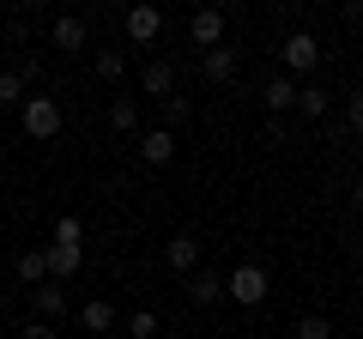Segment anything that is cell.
Here are the masks:
<instances>
[{
	"mask_svg": "<svg viewBox=\"0 0 363 339\" xmlns=\"http://www.w3.org/2000/svg\"><path fill=\"white\" fill-rule=\"evenodd\" d=\"M109 339H116V333H109Z\"/></svg>",
	"mask_w": 363,
	"mask_h": 339,
	"instance_id": "cell-33",
	"label": "cell"
},
{
	"mask_svg": "<svg viewBox=\"0 0 363 339\" xmlns=\"http://www.w3.org/2000/svg\"><path fill=\"white\" fill-rule=\"evenodd\" d=\"M18 339H61V333H55V321H37V315H30V321L18 327Z\"/></svg>",
	"mask_w": 363,
	"mask_h": 339,
	"instance_id": "cell-26",
	"label": "cell"
},
{
	"mask_svg": "<svg viewBox=\"0 0 363 339\" xmlns=\"http://www.w3.org/2000/svg\"><path fill=\"white\" fill-rule=\"evenodd\" d=\"M43 261H49V279H55V285H67V279L85 267V248H79V243H49V248H43Z\"/></svg>",
	"mask_w": 363,
	"mask_h": 339,
	"instance_id": "cell-8",
	"label": "cell"
},
{
	"mask_svg": "<svg viewBox=\"0 0 363 339\" xmlns=\"http://www.w3.org/2000/svg\"><path fill=\"white\" fill-rule=\"evenodd\" d=\"M291 339H333V321H327V315H297Z\"/></svg>",
	"mask_w": 363,
	"mask_h": 339,
	"instance_id": "cell-20",
	"label": "cell"
},
{
	"mask_svg": "<svg viewBox=\"0 0 363 339\" xmlns=\"http://www.w3.org/2000/svg\"><path fill=\"white\" fill-rule=\"evenodd\" d=\"M18 121H25L30 140H55V133H61V97H25Z\"/></svg>",
	"mask_w": 363,
	"mask_h": 339,
	"instance_id": "cell-4",
	"label": "cell"
},
{
	"mask_svg": "<svg viewBox=\"0 0 363 339\" xmlns=\"http://www.w3.org/2000/svg\"><path fill=\"white\" fill-rule=\"evenodd\" d=\"M157 109H164V128H182V121L194 116V104H188V97H164Z\"/></svg>",
	"mask_w": 363,
	"mask_h": 339,
	"instance_id": "cell-23",
	"label": "cell"
},
{
	"mask_svg": "<svg viewBox=\"0 0 363 339\" xmlns=\"http://www.w3.org/2000/svg\"><path fill=\"white\" fill-rule=\"evenodd\" d=\"M345 133L363 145V91H351V116H345Z\"/></svg>",
	"mask_w": 363,
	"mask_h": 339,
	"instance_id": "cell-25",
	"label": "cell"
},
{
	"mask_svg": "<svg viewBox=\"0 0 363 339\" xmlns=\"http://www.w3.org/2000/svg\"><path fill=\"white\" fill-rule=\"evenodd\" d=\"M85 37H91V25L79 13H55V25H49V43L61 55H73V49H85Z\"/></svg>",
	"mask_w": 363,
	"mask_h": 339,
	"instance_id": "cell-9",
	"label": "cell"
},
{
	"mask_svg": "<svg viewBox=\"0 0 363 339\" xmlns=\"http://www.w3.org/2000/svg\"><path fill=\"white\" fill-rule=\"evenodd\" d=\"M0 315H6V291H0Z\"/></svg>",
	"mask_w": 363,
	"mask_h": 339,
	"instance_id": "cell-31",
	"label": "cell"
},
{
	"mask_svg": "<svg viewBox=\"0 0 363 339\" xmlns=\"http://www.w3.org/2000/svg\"><path fill=\"white\" fill-rule=\"evenodd\" d=\"M188 37H194L200 55H206V49H224V13H218V6H200V13L188 18Z\"/></svg>",
	"mask_w": 363,
	"mask_h": 339,
	"instance_id": "cell-7",
	"label": "cell"
},
{
	"mask_svg": "<svg viewBox=\"0 0 363 339\" xmlns=\"http://www.w3.org/2000/svg\"><path fill=\"white\" fill-rule=\"evenodd\" d=\"M121 30H128V43H140V49H152V43L164 37V6H152V0H140V6H128V13H121Z\"/></svg>",
	"mask_w": 363,
	"mask_h": 339,
	"instance_id": "cell-3",
	"label": "cell"
},
{
	"mask_svg": "<svg viewBox=\"0 0 363 339\" xmlns=\"http://www.w3.org/2000/svg\"><path fill=\"white\" fill-rule=\"evenodd\" d=\"M79 236H85V224H79L73 212H61V218H55V243H79Z\"/></svg>",
	"mask_w": 363,
	"mask_h": 339,
	"instance_id": "cell-24",
	"label": "cell"
},
{
	"mask_svg": "<svg viewBox=\"0 0 363 339\" xmlns=\"http://www.w3.org/2000/svg\"><path fill=\"white\" fill-rule=\"evenodd\" d=\"M182 297L194 303V309H218V303H224V273H212V267H194V273L182 279Z\"/></svg>",
	"mask_w": 363,
	"mask_h": 339,
	"instance_id": "cell-5",
	"label": "cell"
},
{
	"mask_svg": "<svg viewBox=\"0 0 363 339\" xmlns=\"http://www.w3.org/2000/svg\"><path fill=\"white\" fill-rule=\"evenodd\" d=\"M140 91L145 97H176V61H145V73H140Z\"/></svg>",
	"mask_w": 363,
	"mask_h": 339,
	"instance_id": "cell-12",
	"label": "cell"
},
{
	"mask_svg": "<svg viewBox=\"0 0 363 339\" xmlns=\"http://www.w3.org/2000/svg\"><path fill=\"white\" fill-rule=\"evenodd\" d=\"M30 315H37V321H61V315H67V285L43 279V285L30 291Z\"/></svg>",
	"mask_w": 363,
	"mask_h": 339,
	"instance_id": "cell-11",
	"label": "cell"
},
{
	"mask_svg": "<svg viewBox=\"0 0 363 339\" xmlns=\"http://www.w3.org/2000/svg\"><path fill=\"white\" fill-rule=\"evenodd\" d=\"M13 273H18V285L37 291L43 279H49V261H43V248H25V255H13Z\"/></svg>",
	"mask_w": 363,
	"mask_h": 339,
	"instance_id": "cell-15",
	"label": "cell"
},
{
	"mask_svg": "<svg viewBox=\"0 0 363 339\" xmlns=\"http://www.w3.org/2000/svg\"><path fill=\"white\" fill-rule=\"evenodd\" d=\"M224 303L260 309V303H267V267H260V261H242L236 273H224Z\"/></svg>",
	"mask_w": 363,
	"mask_h": 339,
	"instance_id": "cell-2",
	"label": "cell"
},
{
	"mask_svg": "<svg viewBox=\"0 0 363 339\" xmlns=\"http://www.w3.org/2000/svg\"><path fill=\"white\" fill-rule=\"evenodd\" d=\"M351 206L363 212V176H357V182H351Z\"/></svg>",
	"mask_w": 363,
	"mask_h": 339,
	"instance_id": "cell-30",
	"label": "cell"
},
{
	"mask_svg": "<svg viewBox=\"0 0 363 339\" xmlns=\"http://www.w3.org/2000/svg\"><path fill=\"white\" fill-rule=\"evenodd\" d=\"M169 157H176V133H169V128H145L140 133V164L145 170H164Z\"/></svg>",
	"mask_w": 363,
	"mask_h": 339,
	"instance_id": "cell-10",
	"label": "cell"
},
{
	"mask_svg": "<svg viewBox=\"0 0 363 339\" xmlns=\"http://www.w3.org/2000/svg\"><path fill=\"white\" fill-rule=\"evenodd\" d=\"M91 67H97V79H109V85H116V79L128 73V55H121V49H97V61H91Z\"/></svg>",
	"mask_w": 363,
	"mask_h": 339,
	"instance_id": "cell-19",
	"label": "cell"
},
{
	"mask_svg": "<svg viewBox=\"0 0 363 339\" xmlns=\"http://www.w3.org/2000/svg\"><path fill=\"white\" fill-rule=\"evenodd\" d=\"M260 104H267V116H285V109H297V79L272 73L267 85H260Z\"/></svg>",
	"mask_w": 363,
	"mask_h": 339,
	"instance_id": "cell-13",
	"label": "cell"
},
{
	"mask_svg": "<svg viewBox=\"0 0 363 339\" xmlns=\"http://www.w3.org/2000/svg\"><path fill=\"white\" fill-rule=\"evenodd\" d=\"M18 79H25V85H30V79H43V61H37V55H25V61H18Z\"/></svg>",
	"mask_w": 363,
	"mask_h": 339,
	"instance_id": "cell-28",
	"label": "cell"
},
{
	"mask_svg": "<svg viewBox=\"0 0 363 339\" xmlns=\"http://www.w3.org/2000/svg\"><path fill=\"white\" fill-rule=\"evenodd\" d=\"M345 255H351V261H363V230H345Z\"/></svg>",
	"mask_w": 363,
	"mask_h": 339,
	"instance_id": "cell-29",
	"label": "cell"
},
{
	"mask_svg": "<svg viewBox=\"0 0 363 339\" xmlns=\"http://www.w3.org/2000/svg\"><path fill=\"white\" fill-rule=\"evenodd\" d=\"M200 67H206L212 85H230V79H236V49H206V55H200Z\"/></svg>",
	"mask_w": 363,
	"mask_h": 339,
	"instance_id": "cell-17",
	"label": "cell"
},
{
	"mask_svg": "<svg viewBox=\"0 0 363 339\" xmlns=\"http://www.w3.org/2000/svg\"><path fill=\"white\" fill-rule=\"evenodd\" d=\"M279 61H285V79L309 85V79H315V67H321V43H315L309 30H291V37L279 43Z\"/></svg>",
	"mask_w": 363,
	"mask_h": 339,
	"instance_id": "cell-1",
	"label": "cell"
},
{
	"mask_svg": "<svg viewBox=\"0 0 363 339\" xmlns=\"http://www.w3.org/2000/svg\"><path fill=\"white\" fill-rule=\"evenodd\" d=\"M128 339H157V309H133L128 315Z\"/></svg>",
	"mask_w": 363,
	"mask_h": 339,
	"instance_id": "cell-22",
	"label": "cell"
},
{
	"mask_svg": "<svg viewBox=\"0 0 363 339\" xmlns=\"http://www.w3.org/2000/svg\"><path fill=\"white\" fill-rule=\"evenodd\" d=\"M0 109H25V79L0 73Z\"/></svg>",
	"mask_w": 363,
	"mask_h": 339,
	"instance_id": "cell-21",
	"label": "cell"
},
{
	"mask_svg": "<svg viewBox=\"0 0 363 339\" xmlns=\"http://www.w3.org/2000/svg\"><path fill=\"white\" fill-rule=\"evenodd\" d=\"M339 25H345V30H363V0H345V6H339Z\"/></svg>",
	"mask_w": 363,
	"mask_h": 339,
	"instance_id": "cell-27",
	"label": "cell"
},
{
	"mask_svg": "<svg viewBox=\"0 0 363 339\" xmlns=\"http://www.w3.org/2000/svg\"><path fill=\"white\" fill-rule=\"evenodd\" d=\"M79 327L104 339L109 327H116V303H109V297H91V303H79Z\"/></svg>",
	"mask_w": 363,
	"mask_h": 339,
	"instance_id": "cell-14",
	"label": "cell"
},
{
	"mask_svg": "<svg viewBox=\"0 0 363 339\" xmlns=\"http://www.w3.org/2000/svg\"><path fill=\"white\" fill-rule=\"evenodd\" d=\"M0 182H6V176H0Z\"/></svg>",
	"mask_w": 363,
	"mask_h": 339,
	"instance_id": "cell-32",
	"label": "cell"
},
{
	"mask_svg": "<svg viewBox=\"0 0 363 339\" xmlns=\"http://www.w3.org/2000/svg\"><path fill=\"white\" fill-rule=\"evenodd\" d=\"M109 128L116 133H140V104H133V97H116V104H109Z\"/></svg>",
	"mask_w": 363,
	"mask_h": 339,
	"instance_id": "cell-18",
	"label": "cell"
},
{
	"mask_svg": "<svg viewBox=\"0 0 363 339\" xmlns=\"http://www.w3.org/2000/svg\"><path fill=\"white\" fill-rule=\"evenodd\" d=\"M164 267H169V273H182V279H188V273L200 267V236H194V230H176V236L164 243Z\"/></svg>",
	"mask_w": 363,
	"mask_h": 339,
	"instance_id": "cell-6",
	"label": "cell"
},
{
	"mask_svg": "<svg viewBox=\"0 0 363 339\" xmlns=\"http://www.w3.org/2000/svg\"><path fill=\"white\" fill-rule=\"evenodd\" d=\"M297 109H303V121H327V109H333V97L321 91V85H297Z\"/></svg>",
	"mask_w": 363,
	"mask_h": 339,
	"instance_id": "cell-16",
	"label": "cell"
}]
</instances>
